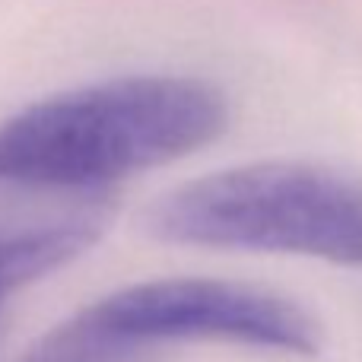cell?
Segmentation results:
<instances>
[{"label": "cell", "mask_w": 362, "mask_h": 362, "mask_svg": "<svg viewBox=\"0 0 362 362\" xmlns=\"http://www.w3.org/2000/svg\"><path fill=\"white\" fill-rule=\"evenodd\" d=\"M229 102L197 76L140 74L64 89L0 121V187L95 191L210 146Z\"/></svg>", "instance_id": "obj_1"}, {"label": "cell", "mask_w": 362, "mask_h": 362, "mask_svg": "<svg viewBox=\"0 0 362 362\" xmlns=\"http://www.w3.org/2000/svg\"><path fill=\"white\" fill-rule=\"evenodd\" d=\"M150 232L213 251L289 255L362 270V185L308 163H248L159 197Z\"/></svg>", "instance_id": "obj_2"}, {"label": "cell", "mask_w": 362, "mask_h": 362, "mask_svg": "<svg viewBox=\"0 0 362 362\" xmlns=\"http://www.w3.org/2000/svg\"><path fill=\"white\" fill-rule=\"evenodd\" d=\"M134 350L165 344H238L286 356H312L318 321L299 302L270 289L213 276H163L115 289L93 302Z\"/></svg>", "instance_id": "obj_3"}, {"label": "cell", "mask_w": 362, "mask_h": 362, "mask_svg": "<svg viewBox=\"0 0 362 362\" xmlns=\"http://www.w3.org/2000/svg\"><path fill=\"white\" fill-rule=\"evenodd\" d=\"M105 213H64L57 219L0 229V305L29 283L54 274L93 248L105 229Z\"/></svg>", "instance_id": "obj_4"}, {"label": "cell", "mask_w": 362, "mask_h": 362, "mask_svg": "<svg viewBox=\"0 0 362 362\" xmlns=\"http://www.w3.org/2000/svg\"><path fill=\"white\" fill-rule=\"evenodd\" d=\"M131 356L137 350L105 325L95 305H86L35 340L19 362H127Z\"/></svg>", "instance_id": "obj_5"}]
</instances>
